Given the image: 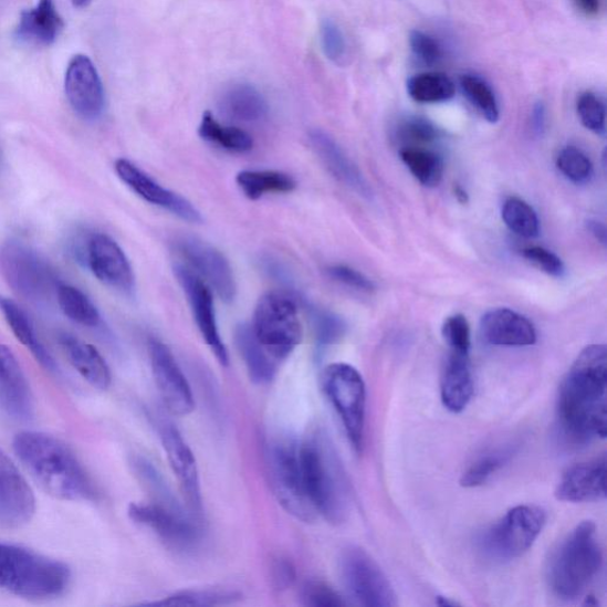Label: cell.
Returning a JSON list of instances; mask_svg holds the SVG:
<instances>
[{
    "mask_svg": "<svg viewBox=\"0 0 607 607\" xmlns=\"http://www.w3.org/2000/svg\"><path fill=\"white\" fill-rule=\"evenodd\" d=\"M607 350L604 344L586 347L565 376L557 399L563 432L576 442L607 436Z\"/></svg>",
    "mask_w": 607,
    "mask_h": 607,
    "instance_id": "obj_1",
    "label": "cell"
},
{
    "mask_svg": "<svg viewBox=\"0 0 607 607\" xmlns=\"http://www.w3.org/2000/svg\"><path fill=\"white\" fill-rule=\"evenodd\" d=\"M13 450L46 492L64 501H94L97 490L74 451L62 440L35 431L21 432Z\"/></svg>",
    "mask_w": 607,
    "mask_h": 607,
    "instance_id": "obj_2",
    "label": "cell"
},
{
    "mask_svg": "<svg viewBox=\"0 0 607 607\" xmlns=\"http://www.w3.org/2000/svg\"><path fill=\"white\" fill-rule=\"evenodd\" d=\"M603 567L596 524L584 521L553 553L547 579L553 593L565 600L582 597Z\"/></svg>",
    "mask_w": 607,
    "mask_h": 607,
    "instance_id": "obj_3",
    "label": "cell"
},
{
    "mask_svg": "<svg viewBox=\"0 0 607 607\" xmlns=\"http://www.w3.org/2000/svg\"><path fill=\"white\" fill-rule=\"evenodd\" d=\"M71 582L64 564L21 546L0 543V589L30 598L61 596Z\"/></svg>",
    "mask_w": 607,
    "mask_h": 607,
    "instance_id": "obj_4",
    "label": "cell"
},
{
    "mask_svg": "<svg viewBox=\"0 0 607 607\" xmlns=\"http://www.w3.org/2000/svg\"><path fill=\"white\" fill-rule=\"evenodd\" d=\"M325 441L313 438L300 442L305 490L318 515L339 523L347 514L346 484L336 458Z\"/></svg>",
    "mask_w": 607,
    "mask_h": 607,
    "instance_id": "obj_5",
    "label": "cell"
},
{
    "mask_svg": "<svg viewBox=\"0 0 607 607\" xmlns=\"http://www.w3.org/2000/svg\"><path fill=\"white\" fill-rule=\"evenodd\" d=\"M252 331L276 363L287 358L303 338L297 302L285 292L262 295L254 311Z\"/></svg>",
    "mask_w": 607,
    "mask_h": 607,
    "instance_id": "obj_6",
    "label": "cell"
},
{
    "mask_svg": "<svg viewBox=\"0 0 607 607\" xmlns=\"http://www.w3.org/2000/svg\"><path fill=\"white\" fill-rule=\"evenodd\" d=\"M546 522L543 507L515 506L480 536V551L491 561H514L531 550Z\"/></svg>",
    "mask_w": 607,
    "mask_h": 607,
    "instance_id": "obj_7",
    "label": "cell"
},
{
    "mask_svg": "<svg viewBox=\"0 0 607 607\" xmlns=\"http://www.w3.org/2000/svg\"><path fill=\"white\" fill-rule=\"evenodd\" d=\"M271 486L279 503L295 519L311 522L318 515L305 490L300 444L293 440H276L268 450Z\"/></svg>",
    "mask_w": 607,
    "mask_h": 607,
    "instance_id": "obj_8",
    "label": "cell"
},
{
    "mask_svg": "<svg viewBox=\"0 0 607 607\" xmlns=\"http://www.w3.org/2000/svg\"><path fill=\"white\" fill-rule=\"evenodd\" d=\"M323 388L338 415L350 444L363 452L366 425V385L353 366L333 364L323 373Z\"/></svg>",
    "mask_w": 607,
    "mask_h": 607,
    "instance_id": "obj_9",
    "label": "cell"
},
{
    "mask_svg": "<svg viewBox=\"0 0 607 607\" xmlns=\"http://www.w3.org/2000/svg\"><path fill=\"white\" fill-rule=\"evenodd\" d=\"M0 270L9 286L21 297L42 302L57 290V276L51 265L19 240H10L0 250Z\"/></svg>",
    "mask_w": 607,
    "mask_h": 607,
    "instance_id": "obj_10",
    "label": "cell"
},
{
    "mask_svg": "<svg viewBox=\"0 0 607 607\" xmlns=\"http://www.w3.org/2000/svg\"><path fill=\"white\" fill-rule=\"evenodd\" d=\"M341 574L349 595L368 607L397 606V595L373 557L364 550L349 547L341 556Z\"/></svg>",
    "mask_w": 607,
    "mask_h": 607,
    "instance_id": "obj_11",
    "label": "cell"
},
{
    "mask_svg": "<svg viewBox=\"0 0 607 607\" xmlns=\"http://www.w3.org/2000/svg\"><path fill=\"white\" fill-rule=\"evenodd\" d=\"M130 520L151 530L168 547L178 552L193 550L200 543L201 533L197 524L179 511L159 502L130 504Z\"/></svg>",
    "mask_w": 607,
    "mask_h": 607,
    "instance_id": "obj_12",
    "label": "cell"
},
{
    "mask_svg": "<svg viewBox=\"0 0 607 607\" xmlns=\"http://www.w3.org/2000/svg\"><path fill=\"white\" fill-rule=\"evenodd\" d=\"M82 261L98 282L124 294H133L136 278L121 245L104 233L92 234L86 243Z\"/></svg>",
    "mask_w": 607,
    "mask_h": 607,
    "instance_id": "obj_13",
    "label": "cell"
},
{
    "mask_svg": "<svg viewBox=\"0 0 607 607\" xmlns=\"http://www.w3.org/2000/svg\"><path fill=\"white\" fill-rule=\"evenodd\" d=\"M176 250L189 268L217 292L221 301L232 303L236 300L237 284L233 270L220 251L192 237L179 238L176 241Z\"/></svg>",
    "mask_w": 607,
    "mask_h": 607,
    "instance_id": "obj_14",
    "label": "cell"
},
{
    "mask_svg": "<svg viewBox=\"0 0 607 607\" xmlns=\"http://www.w3.org/2000/svg\"><path fill=\"white\" fill-rule=\"evenodd\" d=\"M174 272L187 294L193 320L207 346L222 366H228L229 356L219 332L210 286L188 266L177 264Z\"/></svg>",
    "mask_w": 607,
    "mask_h": 607,
    "instance_id": "obj_15",
    "label": "cell"
},
{
    "mask_svg": "<svg viewBox=\"0 0 607 607\" xmlns=\"http://www.w3.org/2000/svg\"><path fill=\"white\" fill-rule=\"evenodd\" d=\"M64 90L70 105L81 118L96 121L106 106L105 88L93 61L86 55L74 56L65 72Z\"/></svg>",
    "mask_w": 607,
    "mask_h": 607,
    "instance_id": "obj_16",
    "label": "cell"
},
{
    "mask_svg": "<svg viewBox=\"0 0 607 607\" xmlns=\"http://www.w3.org/2000/svg\"><path fill=\"white\" fill-rule=\"evenodd\" d=\"M150 357L155 381L168 411L177 417L189 416L195 409L191 387L171 350L157 339L150 341Z\"/></svg>",
    "mask_w": 607,
    "mask_h": 607,
    "instance_id": "obj_17",
    "label": "cell"
},
{
    "mask_svg": "<svg viewBox=\"0 0 607 607\" xmlns=\"http://www.w3.org/2000/svg\"><path fill=\"white\" fill-rule=\"evenodd\" d=\"M35 512L34 491L18 467L0 450V527H23Z\"/></svg>",
    "mask_w": 607,
    "mask_h": 607,
    "instance_id": "obj_18",
    "label": "cell"
},
{
    "mask_svg": "<svg viewBox=\"0 0 607 607\" xmlns=\"http://www.w3.org/2000/svg\"><path fill=\"white\" fill-rule=\"evenodd\" d=\"M114 169L123 182L145 202L166 209L187 222H202L201 212L192 203L185 197L161 187L133 161L121 158L114 164Z\"/></svg>",
    "mask_w": 607,
    "mask_h": 607,
    "instance_id": "obj_19",
    "label": "cell"
},
{
    "mask_svg": "<svg viewBox=\"0 0 607 607\" xmlns=\"http://www.w3.org/2000/svg\"><path fill=\"white\" fill-rule=\"evenodd\" d=\"M160 438L170 468L184 492L188 506L193 513L200 514L202 512L201 482L199 468H197L191 449L182 435L170 423L163 426Z\"/></svg>",
    "mask_w": 607,
    "mask_h": 607,
    "instance_id": "obj_20",
    "label": "cell"
},
{
    "mask_svg": "<svg viewBox=\"0 0 607 607\" xmlns=\"http://www.w3.org/2000/svg\"><path fill=\"white\" fill-rule=\"evenodd\" d=\"M0 407L15 420L34 415V398L27 376L13 353L0 344Z\"/></svg>",
    "mask_w": 607,
    "mask_h": 607,
    "instance_id": "obj_21",
    "label": "cell"
},
{
    "mask_svg": "<svg viewBox=\"0 0 607 607\" xmlns=\"http://www.w3.org/2000/svg\"><path fill=\"white\" fill-rule=\"evenodd\" d=\"M564 502H597L606 498V456L569 468L555 490Z\"/></svg>",
    "mask_w": 607,
    "mask_h": 607,
    "instance_id": "obj_22",
    "label": "cell"
},
{
    "mask_svg": "<svg viewBox=\"0 0 607 607\" xmlns=\"http://www.w3.org/2000/svg\"><path fill=\"white\" fill-rule=\"evenodd\" d=\"M481 334L492 346L528 347L536 343L533 323L511 308L490 310L481 320Z\"/></svg>",
    "mask_w": 607,
    "mask_h": 607,
    "instance_id": "obj_23",
    "label": "cell"
},
{
    "mask_svg": "<svg viewBox=\"0 0 607 607\" xmlns=\"http://www.w3.org/2000/svg\"><path fill=\"white\" fill-rule=\"evenodd\" d=\"M308 139L327 171L338 179L341 184L360 196H370L369 187L363 174L359 172L358 168L333 137L322 129H313L308 135Z\"/></svg>",
    "mask_w": 607,
    "mask_h": 607,
    "instance_id": "obj_24",
    "label": "cell"
},
{
    "mask_svg": "<svg viewBox=\"0 0 607 607\" xmlns=\"http://www.w3.org/2000/svg\"><path fill=\"white\" fill-rule=\"evenodd\" d=\"M441 401L452 414H461L473 396L469 353L449 350L440 381Z\"/></svg>",
    "mask_w": 607,
    "mask_h": 607,
    "instance_id": "obj_25",
    "label": "cell"
},
{
    "mask_svg": "<svg viewBox=\"0 0 607 607\" xmlns=\"http://www.w3.org/2000/svg\"><path fill=\"white\" fill-rule=\"evenodd\" d=\"M59 343L72 366L90 385L101 390L111 386L112 375L106 359L92 344L67 333L59 336Z\"/></svg>",
    "mask_w": 607,
    "mask_h": 607,
    "instance_id": "obj_26",
    "label": "cell"
},
{
    "mask_svg": "<svg viewBox=\"0 0 607 607\" xmlns=\"http://www.w3.org/2000/svg\"><path fill=\"white\" fill-rule=\"evenodd\" d=\"M63 28L64 22L54 0H40L35 8L22 12L15 36L28 43L51 45Z\"/></svg>",
    "mask_w": 607,
    "mask_h": 607,
    "instance_id": "obj_27",
    "label": "cell"
},
{
    "mask_svg": "<svg viewBox=\"0 0 607 607\" xmlns=\"http://www.w3.org/2000/svg\"><path fill=\"white\" fill-rule=\"evenodd\" d=\"M0 313L4 316L14 337L34 356L41 367L49 373L57 374L60 369L55 358L39 338L35 326L24 308L6 295H0Z\"/></svg>",
    "mask_w": 607,
    "mask_h": 607,
    "instance_id": "obj_28",
    "label": "cell"
},
{
    "mask_svg": "<svg viewBox=\"0 0 607 607\" xmlns=\"http://www.w3.org/2000/svg\"><path fill=\"white\" fill-rule=\"evenodd\" d=\"M221 116L234 123L253 124L264 121L269 104L254 86L238 84L229 87L219 102Z\"/></svg>",
    "mask_w": 607,
    "mask_h": 607,
    "instance_id": "obj_29",
    "label": "cell"
},
{
    "mask_svg": "<svg viewBox=\"0 0 607 607\" xmlns=\"http://www.w3.org/2000/svg\"><path fill=\"white\" fill-rule=\"evenodd\" d=\"M236 342L251 380L258 385L270 384L276 374V360L261 346L252 326L239 325L236 331Z\"/></svg>",
    "mask_w": 607,
    "mask_h": 607,
    "instance_id": "obj_30",
    "label": "cell"
},
{
    "mask_svg": "<svg viewBox=\"0 0 607 607\" xmlns=\"http://www.w3.org/2000/svg\"><path fill=\"white\" fill-rule=\"evenodd\" d=\"M199 135L203 140L216 144L229 153H250L254 146L252 136L245 133L244 129L237 126L222 125L210 112L203 113Z\"/></svg>",
    "mask_w": 607,
    "mask_h": 607,
    "instance_id": "obj_31",
    "label": "cell"
},
{
    "mask_svg": "<svg viewBox=\"0 0 607 607\" xmlns=\"http://www.w3.org/2000/svg\"><path fill=\"white\" fill-rule=\"evenodd\" d=\"M237 184L248 199L257 201L268 193L291 192L295 180L283 171L244 170L238 174Z\"/></svg>",
    "mask_w": 607,
    "mask_h": 607,
    "instance_id": "obj_32",
    "label": "cell"
},
{
    "mask_svg": "<svg viewBox=\"0 0 607 607\" xmlns=\"http://www.w3.org/2000/svg\"><path fill=\"white\" fill-rule=\"evenodd\" d=\"M520 449L519 442L501 446L480 456L462 474L461 485L478 488L512 461Z\"/></svg>",
    "mask_w": 607,
    "mask_h": 607,
    "instance_id": "obj_33",
    "label": "cell"
},
{
    "mask_svg": "<svg viewBox=\"0 0 607 607\" xmlns=\"http://www.w3.org/2000/svg\"><path fill=\"white\" fill-rule=\"evenodd\" d=\"M407 93L419 104H439L451 101L456 86L444 73H421L407 81Z\"/></svg>",
    "mask_w": 607,
    "mask_h": 607,
    "instance_id": "obj_34",
    "label": "cell"
},
{
    "mask_svg": "<svg viewBox=\"0 0 607 607\" xmlns=\"http://www.w3.org/2000/svg\"><path fill=\"white\" fill-rule=\"evenodd\" d=\"M56 297L64 316L74 323L87 327L101 325V313L84 291L73 285L59 284Z\"/></svg>",
    "mask_w": 607,
    "mask_h": 607,
    "instance_id": "obj_35",
    "label": "cell"
},
{
    "mask_svg": "<svg viewBox=\"0 0 607 607\" xmlns=\"http://www.w3.org/2000/svg\"><path fill=\"white\" fill-rule=\"evenodd\" d=\"M400 157L409 171L423 187L433 188L440 184L444 163L436 153L417 146H405Z\"/></svg>",
    "mask_w": 607,
    "mask_h": 607,
    "instance_id": "obj_36",
    "label": "cell"
},
{
    "mask_svg": "<svg viewBox=\"0 0 607 607\" xmlns=\"http://www.w3.org/2000/svg\"><path fill=\"white\" fill-rule=\"evenodd\" d=\"M459 86H461L468 102L480 112L486 122L495 124L500 121V107L496 95L483 77L474 74H464L459 79Z\"/></svg>",
    "mask_w": 607,
    "mask_h": 607,
    "instance_id": "obj_37",
    "label": "cell"
},
{
    "mask_svg": "<svg viewBox=\"0 0 607 607\" xmlns=\"http://www.w3.org/2000/svg\"><path fill=\"white\" fill-rule=\"evenodd\" d=\"M502 219L507 228L519 237L533 239L540 233L536 211L519 197H510L502 208Z\"/></svg>",
    "mask_w": 607,
    "mask_h": 607,
    "instance_id": "obj_38",
    "label": "cell"
},
{
    "mask_svg": "<svg viewBox=\"0 0 607 607\" xmlns=\"http://www.w3.org/2000/svg\"><path fill=\"white\" fill-rule=\"evenodd\" d=\"M240 596L228 589H189L145 605L161 607L217 606L234 603Z\"/></svg>",
    "mask_w": 607,
    "mask_h": 607,
    "instance_id": "obj_39",
    "label": "cell"
},
{
    "mask_svg": "<svg viewBox=\"0 0 607 607\" xmlns=\"http://www.w3.org/2000/svg\"><path fill=\"white\" fill-rule=\"evenodd\" d=\"M556 167L576 185H585L594 176V164L576 146H566L556 158Z\"/></svg>",
    "mask_w": 607,
    "mask_h": 607,
    "instance_id": "obj_40",
    "label": "cell"
},
{
    "mask_svg": "<svg viewBox=\"0 0 607 607\" xmlns=\"http://www.w3.org/2000/svg\"><path fill=\"white\" fill-rule=\"evenodd\" d=\"M310 316L320 347L333 346L346 335V323L337 315L329 313V311L311 308Z\"/></svg>",
    "mask_w": 607,
    "mask_h": 607,
    "instance_id": "obj_41",
    "label": "cell"
},
{
    "mask_svg": "<svg viewBox=\"0 0 607 607\" xmlns=\"http://www.w3.org/2000/svg\"><path fill=\"white\" fill-rule=\"evenodd\" d=\"M577 112L583 125L598 136L606 134V108L601 98L593 92L578 97Z\"/></svg>",
    "mask_w": 607,
    "mask_h": 607,
    "instance_id": "obj_42",
    "label": "cell"
},
{
    "mask_svg": "<svg viewBox=\"0 0 607 607\" xmlns=\"http://www.w3.org/2000/svg\"><path fill=\"white\" fill-rule=\"evenodd\" d=\"M320 38L323 53L335 64H343L347 59V41L336 22L326 19L321 23Z\"/></svg>",
    "mask_w": 607,
    "mask_h": 607,
    "instance_id": "obj_43",
    "label": "cell"
},
{
    "mask_svg": "<svg viewBox=\"0 0 607 607\" xmlns=\"http://www.w3.org/2000/svg\"><path fill=\"white\" fill-rule=\"evenodd\" d=\"M301 597L306 606L313 607H341L348 605L334 588L320 580L306 582L302 587Z\"/></svg>",
    "mask_w": 607,
    "mask_h": 607,
    "instance_id": "obj_44",
    "label": "cell"
},
{
    "mask_svg": "<svg viewBox=\"0 0 607 607\" xmlns=\"http://www.w3.org/2000/svg\"><path fill=\"white\" fill-rule=\"evenodd\" d=\"M441 332L450 350L470 354L471 332L465 316L461 314L450 316L442 325Z\"/></svg>",
    "mask_w": 607,
    "mask_h": 607,
    "instance_id": "obj_45",
    "label": "cell"
},
{
    "mask_svg": "<svg viewBox=\"0 0 607 607\" xmlns=\"http://www.w3.org/2000/svg\"><path fill=\"white\" fill-rule=\"evenodd\" d=\"M398 136L404 143L425 144L438 139L439 130L426 118L408 117L399 125Z\"/></svg>",
    "mask_w": 607,
    "mask_h": 607,
    "instance_id": "obj_46",
    "label": "cell"
},
{
    "mask_svg": "<svg viewBox=\"0 0 607 607\" xmlns=\"http://www.w3.org/2000/svg\"><path fill=\"white\" fill-rule=\"evenodd\" d=\"M409 46L416 59L426 65L438 64L442 60V49L439 42L420 30H414L409 35Z\"/></svg>",
    "mask_w": 607,
    "mask_h": 607,
    "instance_id": "obj_47",
    "label": "cell"
},
{
    "mask_svg": "<svg viewBox=\"0 0 607 607\" xmlns=\"http://www.w3.org/2000/svg\"><path fill=\"white\" fill-rule=\"evenodd\" d=\"M523 257L531 261L537 269L552 276L561 278L565 274L564 261L555 253L544 248L535 245V248L524 250Z\"/></svg>",
    "mask_w": 607,
    "mask_h": 607,
    "instance_id": "obj_48",
    "label": "cell"
},
{
    "mask_svg": "<svg viewBox=\"0 0 607 607\" xmlns=\"http://www.w3.org/2000/svg\"><path fill=\"white\" fill-rule=\"evenodd\" d=\"M326 274L329 275L333 281L357 291L371 292L375 290V285L368 276L346 265L327 268Z\"/></svg>",
    "mask_w": 607,
    "mask_h": 607,
    "instance_id": "obj_49",
    "label": "cell"
},
{
    "mask_svg": "<svg viewBox=\"0 0 607 607\" xmlns=\"http://www.w3.org/2000/svg\"><path fill=\"white\" fill-rule=\"evenodd\" d=\"M272 584L276 590L290 588L295 580V568L291 562L279 557L272 566Z\"/></svg>",
    "mask_w": 607,
    "mask_h": 607,
    "instance_id": "obj_50",
    "label": "cell"
},
{
    "mask_svg": "<svg viewBox=\"0 0 607 607\" xmlns=\"http://www.w3.org/2000/svg\"><path fill=\"white\" fill-rule=\"evenodd\" d=\"M547 111L543 102H538L534 105L531 116V126L533 133L537 136L543 135L546 129Z\"/></svg>",
    "mask_w": 607,
    "mask_h": 607,
    "instance_id": "obj_51",
    "label": "cell"
},
{
    "mask_svg": "<svg viewBox=\"0 0 607 607\" xmlns=\"http://www.w3.org/2000/svg\"><path fill=\"white\" fill-rule=\"evenodd\" d=\"M573 3L586 18H597L603 10V0H573Z\"/></svg>",
    "mask_w": 607,
    "mask_h": 607,
    "instance_id": "obj_52",
    "label": "cell"
},
{
    "mask_svg": "<svg viewBox=\"0 0 607 607\" xmlns=\"http://www.w3.org/2000/svg\"><path fill=\"white\" fill-rule=\"evenodd\" d=\"M586 229L590 236H593L600 244L604 245V248H606L607 232L603 222L595 219H589L586 221Z\"/></svg>",
    "mask_w": 607,
    "mask_h": 607,
    "instance_id": "obj_53",
    "label": "cell"
},
{
    "mask_svg": "<svg viewBox=\"0 0 607 607\" xmlns=\"http://www.w3.org/2000/svg\"><path fill=\"white\" fill-rule=\"evenodd\" d=\"M453 191L459 203L467 205L469 202V195L461 186L454 187Z\"/></svg>",
    "mask_w": 607,
    "mask_h": 607,
    "instance_id": "obj_54",
    "label": "cell"
},
{
    "mask_svg": "<svg viewBox=\"0 0 607 607\" xmlns=\"http://www.w3.org/2000/svg\"><path fill=\"white\" fill-rule=\"evenodd\" d=\"M92 2L93 0H72V3L76 9H86Z\"/></svg>",
    "mask_w": 607,
    "mask_h": 607,
    "instance_id": "obj_55",
    "label": "cell"
},
{
    "mask_svg": "<svg viewBox=\"0 0 607 607\" xmlns=\"http://www.w3.org/2000/svg\"><path fill=\"white\" fill-rule=\"evenodd\" d=\"M437 604L439 606H450V607H453V606H457L458 604L456 601H452L450 600L449 598H446V597H438L437 598Z\"/></svg>",
    "mask_w": 607,
    "mask_h": 607,
    "instance_id": "obj_56",
    "label": "cell"
}]
</instances>
